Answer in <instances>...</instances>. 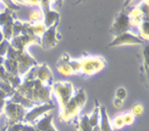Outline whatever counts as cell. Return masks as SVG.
Instances as JSON below:
<instances>
[{
    "instance_id": "cell-2",
    "label": "cell",
    "mask_w": 149,
    "mask_h": 131,
    "mask_svg": "<svg viewBox=\"0 0 149 131\" xmlns=\"http://www.w3.org/2000/svg\"><path fill=\"white\" fill-rule=\"evenodd\" d=\"M79 63L80 67L79 75L83 78H89L95 74L100 72L106 65L105 60L102 58L95 56H82L79 59Z\"/></svg>"
},
{
    "instance_id": "cell-36",
    "label": "cell",
    "mask_w": 149,
    "mask_h": 131,
    "mask_svg": "<svg viewBox=\"0 0 149 131\" xmlns=\"http://www.w3.org/2000/svg\"><path fill=\"white\" fill-rule=\"evenodd\" d=\"M9 74L6 72L3 65H0V80H7Z\"/></svg>"
},
{
    "instance_id": "cell-45",
    "label": "cell",
    "mask_w": 149,
    "mask_h": 131,
    "mask_svg": "<svg viewBox=\"0 0 149 131\" xmlns=\"http://www.w3.org/2000/svg\"><path fill=\"white\" fill-rule=\"evenodd\" d=\"M36 131H37V130H36Z\"/></svg>"
},
{
    "instance_id": "cell-39",
    "label": "cell",
    "mask_w": 149,
    "mask_h": 131,
    "mask_svg": "<svg viewBox=\"0 0 149 131\" xmlns=\"http://www.w3.org/2000/svg\"><path fill=\"white\" fill-rule=\"evenodd\" d=\"M9 100V97L6 95V94L3 92V91H1L0 90V100Z\"/></svg>"
},
{
    "instance_id": "cell-33",
    "label": "cell",
    "mask_w": 149,
    "mask_h": 131,
    "mask_svg": "<svg viewBox=\"0 0 149 131\" xmlns=\"http://www.w3.org/2000/svg\"><path fill=\"white\" fill-rule=\"evenodd\" d=\"M143 106L141 105H136L135 106H133V108L131 110V114L133 115L134 117L135 116H140L141 114L143 113Z\"/></svg>"
},
{
    "instance_id": "cell-21",
    "label": "cell",
    "mask_w": 149,
    "mask_h": 131,
    "mask_svg": "<svg viewBox=\"0 0 149 131\" xmlns=\"http://www.w3.org/2000/svg\"><path fill=\"white\" fill-rule=\"evenodd\" d=\"M3 67L6 70V72L10 75H18V66L16 60L5 58L4 62H3Z\"/></svg>"
},
{
    "instance_id": "cell-28",
    "label": "cell",
    "mask_w": 149,
    "mask_h": 131,
    "mask_svg": "<svg viewBox=\"0 0 149 131\" xmlns=\"http://www.w3.org/2000/svg\"><path fill=\"white\" fill-rule=\"evenodd\" d=\"M32 25V24H31ZM46 27L43 23H40V24H36V25H32V32L33 35L36 36H41L43 35V33L46 31Z\"/></svg>"
},
{
    "instance_id": "cell-23",
    "label": "cell",
    "mask_w": 149,
    "mask_h": 131,
    "mask_svg": "<svg viewBox=\"0 0 149 131\" xmlns=\"http://www.w3.org/2000/svg\"><path fill=\"white\" fill-rule=\"evenodd\" d=\"M0 90L3 91L7 96L9 97V99L15 94V90L13 88V87L10 85V83L6 80H0Z\"/></svg>"
},
{
    "instance_id": "cell-15",
    "label": "cell",
    "mask_w": 149,
    "mask_h": 131,
    "mask_svg": "<svg viewBox=\"0 0 149 131\" xmlns=\"http://www.w3.org/2000/svg\"><path fill=\"white\" fill-rule=\"evenodd\" d=\"M127 15H128V17H129V22H130L131 27H135V26L139 27L141 25V22L148 21V16L144 15L143 13L139 10L137 6L134 7L133 9H131L129 12H127Z\"/></svg>"
},
{
    "instance_id": "cell-40",
    "label": "cell",
    "mask_w": 149,
    "mask_h": 131,
    "mask_svg": "<svg viewBox=\"0 0 149 131\" xmlns=\"http://www.w3.org/2000/svg\"><path fill=\"white\" fill-rule=\"evenodd\" d=\"M5 102L6 100H0V112H3V109H4V106H5Z\"/></svg>"
},
{
    "instance_id": "cell-26",
    "label": "cell",
    "mask_w": 149,
    "mask_h": 131,
    "mask_svg": "<svg viewBox=\"0 0 149 131\" xmlns=\"http://www.w3.org/2000/svg\"><path fill=\"white\" fill-rule=\"evenodd\" d=\"M112 128H116V129H121L124 126L123 119V114H118L112 119L111 122Z\"/></svg>"
},
{
    "instance_id": "cell-37",
    "label": "cell",
    "mask_w": 149,
    "mask_h": 131,
    "mask_svg": "<svg viewBox=\"0 0 149 131\" xmlns=\"http://www.w3.org/2000/svg\"><path fill=\"white\" fill-rule=\"evenodd\" d=\"M21 4H25L27 6H31V7H39L40 1H21Z\"/></svg>"
},
{
    "instance_id": "cell-27",
    "label": "cell",
    "mask_w": 149,
    "mask_h": 131,
    "mask_svg": "<svg viewBox=\"0 0 149 131\" xmlns=\"http://www.w3.org/2000/svg\"><path fill=\"white\" fill-rule=\"evenodd\" d=\"M22 27H23V22L20 21L19 19H15V21L13 23V28H12V33H13V36H18L21 35L22 32Z\"/></svg>"
},
{
    "instance_id": "cell-12",
    "label": "cell",
    "mask_w": 149,
    "mask_h": 131,
    "mask_svg": "<svg viewBox=\"0 0 149 131\" xmlns=\"http://www.w3.org/2000/svg\"><path fill=\"white\" fill-rule=\"evenodd\" d=\"M37 80L45 85L52 86L54 83V76L51 71V68L47 63L37 65Z\"/></svg>"
},
{
    "instance_id": "cell-4",
    "label": "cell",
    "mask_w": 149,
    "mask_h": 131,
    "mask_svg": "<svg viewBox=\"0 0 149 131\" xmlns=\"http://www.w3.org/2000/svg\"><path fill=\"white\" fill-rule=\"evenodd\" d=\"M131 25L129 22V17H128L127 12L125 10H121L120 11L115 17L113 24L110 29L111 36H113L114 38L121 35L123 33L130 32Z\"/></svg>"
},
{
    "instance_id": "cell-10",
    "label": "cell",
    "mask_w": 149,
    "mask_h": 131,
    "mask_svg": "<svg viewBox=\"0 0 149 131\" xmlns=\"http://www.w3.org/2000/svg\"><path fill=\"white\" fill-rule=\"evenodd\" d=\"M39 9L43 13V16H44L43 24L45 25L46 28H49L55 22L59 21L60 13L58 12H56V10L52 9V2L51 1H48V0L40 1Z\"/></svg>"
},
{
    "instance_id": "cell-43",
    "label": "cell",
    "mask_w": 149,
    "mask_h": 131,
    "mask_svg": "<svg viewBox=\"0 0 149 131\" xmlns=\"http://www.w3.org/2000/svg\"><path fill=\"white\" fill-rule=\"evenodd\" d=\"M2 114H3V112H0V116H1V115H2Z\"/></svg>"
},
{
    "instance_id": "cell-29",
    "label": "cell",
    "mask_w": 149,
    "mask_h": 131,
    "mask_svg": "<svg viewBox=\"0 0 149 131\" xmlns=\"http://www.w3.org/2000/svg\"><path fill=\"white\" fill-rule=\"evenodd\" d=\"M2 3L7 10H9V11L13 12V13H15V11H17V10H19V8H20V6L16 3V1H10V0H6V1H2Z\"/></svg>"
},
{
    "instance_id": "cell-44",
    "label": "cell",
    "mask_w": 149,
    "mask_h": 131,
    "mask_svg": "<svg viewBox=\"0 0 149 131\" xmlns=\"http://www.w3.org/2000/svg\"><path fill=\"white\" fill-rule=\"evenodd\" d=\"M0 30H1V28H0Z\"/></svg>"
},
{
    "instance_id": "cell-7",
    "label": "cell",
    "mask_w": 149,
    "mask_h": 131,
    "mask_svg": "<svg viewBox=\"0 0 149 131\" xmlns=\"http://www.w3.org/2000/svg\"><path fill=\"white\" fill-rule=\"evenodd\" d=\"M51 86L45 85L36 79L35 85L33 89V102L36 105H44V103H48L52 102L51 98Z\"/></svg>"
},
{
    "instance_id": "cell-34",
    "label": "cell",
    "mask_w": 149,
    "mask_h": 131,
    "mask_svg": "<svg viewBox=\"0 0 149 131\" xmlns=\"http://www.w3.org/2000/svg\"><path fill=\"white\" fill-rule=\"evenodd\" d=\"M22 123H12V125H8L6 128V131H20V127H21Z\"/></svg>"
},
{
    "instance_id": "cell-13",
    "label": "cell",
    "mask_w": 149,
    "mask_h": 131,
    "mask_svg": "<svg viewBox=\"0 0 149 131\" xmlns=\"http://www.w3.org/2000/svg\"><path fill=\"white\" fill-rule=\"evenodd\" d=\"M54 116L52 114L47 113L42 117H40L38 120H36L33 125L37 131H57L53 123Z\"/></svg>"
},
{
    "instance_id": "cell-32",
    "label": "cell",
    "mask_w": 149,
    "mask_h": 131,
    "mask_svg": "<svg viewBox=\"0 0 149 131\" xmlns=\"http://www.w3.org/2000/svg\"><path fill=\"white\" fill-rule=\"evenodd\" d=\"M126 97H127L126 89L123 88V87H120L118 89H117V91H116V98L120 99L121 100H124L125 99H126Z\"/></svg>"
},
{
    "instance_id": "cell-17",
    "label": "cell",
    "mask_w": 149,
    "mask_h": 131,
    "mask_svg": "<svg viewBox=\"0 0 149 131\" xmlns=\"http://www.w3.org/2000/svg\"><path fill=\"white\" fill-rule=\"evenodd\" d=\"M88 117L89 115L84 114V115H79L77 117L76 123V127L77 131H100L99 125L96 127H92L88 122Z\"/></svg>"
},
{
    "instance_id": "cell-8",
    "label": "cell",
    "mask_w": 149,
    "mask_h": 131,
    "mask_svg": "<svg viewBox=\"0 0 149 131\" xmlns=\"http://www.w3.org/2000/svg\"><path fill=\"white\" fill-rule=\"evenodd\" d=\"M59 24V21L55 22L54 24L46 29V31L43 33V35L40 36V46L43 49L49 50L53 49L57 45L59 39L57 36V26Z\"/></svg>"
},
{
    "instance_id": "cell-6",
    "label": "cell",
    "mask_w": 149,
    "mask_h": 131,
    "mask_svg": "<svg viewBox=\"0 0 149 131\" xmlns=\"http://www.w3.org/2000/svg\"><path fill=\"white\" fill-rule=\"evenodd\" d=\"M56 108V105L53 102H48V103H44V105H35L33 108L27 110L26 114L23 118L22 123H31L33 125L36 120H38L40 117H42L45 114L49 113L51 110Z\"/></svg>"
},
{
    "instance_id": "cell-3",
    "label": "cell",
    "mask_w": 149,
    "mask_h": 131,
    "mask_svg": "<svg viewBox=\"0 0 149 131\" xmlns=\"http://www.w3.org/2000/svg\"><path fill=\"white\" fill-rule=\"evenodd\" d=\"M51 91L56 96L60 109L67 105V102L74 94L73 83L71 82H67V80L54 82L52 86H51Z\"/></svg>"
},
{
    "instance_id": "cell-42",
    "label": "cell",
    "mask_w": 149,
    "mask_h": 131,
    "mask_svg": "<svg viewBox=\"0 0 149 131\" xmlns=\"http://www.w3.org/2000/svg\"><path fill=\"white\" fill-rule=\"evenodd\" d=\"M4 59H5V58H2V56H0V65H3V62H4Z\"/></svg>"
},
{
    "instance_id": "cell-9",
    "label": "cell",
    "mask_w": 149,
    "mask_h": 131,
    "mask_svg": "<svg viewBox=\"0 0 149 131\" xmlns=\"http://www.w3.org/2000/svg\"><path fill=\"white\" fill-rule=\"evenodd\" d=\"M143 40L140 36L135 35L132 32H126L114 38V39L108 44V48L118 47L124 45H143Z\"/></svg>"
},
{
    "instance_id": "cell-41",
    "label": "cell",
    "mask_w": 149,
    "mask_h": 131,
    "mask_svg": "<svg viewBox=\"0 0 149 131\" xmlns=\"http://www.w3.org/2000/svg\"><path fill=\"white\" fill-rule=\"evenodd\" d=\"M5 38H4V36H3V33H2V32L0 31V43H1L3 40H4Z\"/></svg>"
},
{
    "instance_id": "cell-35",
    "label": "cell",
    "mask_w": 149,
    "mask_h": 131,
    "mask_svg": "<svg viewBox=\"0 0 149 131\" xmlns=\"http://www.w3.org/2000/svg\"><path fill=\"white\" fill-rule=\"evenodd\" d=\"M20 131H36L35 126L31 123H21V127H20Z\"/></svg>"
},
{
    "instance_id": "cell-24",
    "label": "cell",
    "mask_w": 149,
    "mask_h": 131,
    "mask_svg": "<svg viewBox=\"0 0 149 131\" xmlns=\"http://www.w3.org/2000/svg\"><path fill=\"white\" fill-rule=\"evenodd\" d=\"M139 32H140V38L143 40V41H147L148 40V21H143L141 23V25L138 27Z\"/></svg>"
},
{
    "instance_id": "cell-20",
    "label": "cell",
    "mask_w": 149,
    "mask_h": 131,
    "mask_svg": "<svg viewBox=\"0 0 149 131\" xmlns=\"http://www.w3.org/2000/svg\"><path fill=\"white\" fill-rule=\"evenodd\" d=\"M43 20H44L43 13L41 12V10L39 8L33 10V11L30 13V15H29L30 24H32V25L40 24V23H43Z\"/></svg>"
},
{
    "instance_id": "cell-18",
    "label": "cell",
    "mask_w": 149,
    "mask_h": 131,
    "mask_svg": "<svg viewBox=\"0 0 149 131\" xmlns=\"http://www.w3.org/2000/svg\"><path fill=\"white\" fill-rule=\"evenodd\" d=\"M100 102L95 100V107L93 109V112L88 117V122L92 127H96L100 123Z\"/></svg>"
},
{
    "instance_id": "cell-1",
    "label": "cell",
    "mask_w": 149,
    "mask_h": 131,
    "mask_svg": "<svg viewBox=\"0 0 149 131\" xmlns=\"http://www.w3.org/2000/svg\"><path fill=\"white\" fill-rule=\"evenodd\" d=\"M87 100V95L85 90L79 88L74 94V96L67 102V105L60 109L59 119L64 123H71L79 116Z\"/></svg>"
},
{
    "instance_id": "cell-30",
    "label": "cell",
    "mask_w": 149,
    "mask_h": 131,
    "mask_svg": "<svg viewBox=\"0 0 149 131\" xmlns=\"http://www.w3.org/2000/svg\"><path fill=\"white\" fill-rule=\"evenodd\" d=\"M9 47H10V41H8V40L4 39L0 43V56L5 58L7 52H8Z\"/></svg>"
},
{
    "instance_id": "cell-25",
    "label": "cell",
    "mask_w": 149,
    "mask_h": 131,
    "mask_svg": "<svg viewBox=\"0 0 149 131\" xmlns=\"http://www.w3.org/2000/svg\"><path fill=\"white\" fill-rule=\"evenodd\" d=\"M37 65L33 67L32 69H30L28 73H26L25 75L22 77L23 82H33V80L36 79V78H37Z\"/></svg>"
},
{
    "instance_id": "cell-5",
    "label": "cell",
    "mask_w": 149,
    "mask_h": 131,
    "mask_svg": "<svg viewBox=\"0 0 149 131\" xmlns=\"http://www.w3.org/2000/svg\"><path fill=\"white\" fill-rule=\"evenodd\" d=\"M3 113L8 121V125H12V123H22L23 118L26 114V110L19 105L6 100Z\"/></svg>"
},
{
    "instance_id": "cell-31",
    "label": "cell",
    "mask_w": 149,
    "mask_h": 131,
    "mask_svg": "<svg viewBox=\"0 0 149 131\" xmlns=\"http://www.w3.org/2000/svg\"><path fill=\"white\" fill-rule=\"evenodd\" d=\"M123 119L124 125H131L134 123L135 117L131 113H124L123 114Z\"/></svg>"
},
{
    "instance_id": "cell-16",
    "label": "cell",
    "mask_w": 149,
    "mask_h": 131,
    "mask_svg": "<svg viewBox=\"0 0 149 131\" xmlns=\"http://www.w3.org/2000/svg\"><path fill=\"white\" fill-rule=\"evenodd\" d=\"M100 131H114L112 128L109 116H108L105 105L100 102Z\"/></svg>"
},
{
    "instance_id": "cell-11",
    "label": "cell",
    "mask_w": 149,
    "mask_h": 131,
    "mask_svg": "<svg viewBox=\"0 0 149 131\" xmlns=\"http://www.w3.org/2000/svg\"><path fill=\"white\" fill-rule=\"evenodd\" d=\"M16 62H17V66H18L17 74L21 78L26 73H28L30 69H32L33 67H35L38 64L36 60L30 55V53L27 51V50L20 53L18 59H16Z\"/></svg>"
},
{
    "instance_id": "cell-14",
    "label": "cell",
    "mask_w": 149,
    "mask_h": 131,
    "mask_svg": "<svg viewBox=\"0 0 149 131\" xmlns=\"http://www.w3.org/2000/svg\"><path fill=\"white\" fill-rule=\"evenodd\" d=\"M70 59H71V56L68 55L66 53H63L62 56H60V59L57 60L56 67L60 74L62 76H65V77H69V76H73L74 73L71 69V66H70Z\"/></svg>"
},
{
    "instance_id": "cell-22",
    "label": "cell",
    "mask_w": 149,
    "mask_h": 131,
    "mask_svg": "<svg viewBox=\"0 0 149 131\" xmlns=\"http://www.w3.org/2000/svg\"><path fill=\"white\" fill-rule=\"evenodd\" d=\"M6 82H8L10 83V85L15 90H16L22 83V78L18 75H10L9 74L8 79H7Z\"/></svg>"
},
{
    "instance_id": "cell-38",
    "label": "cell",
    "mask_w": 149,
    "mask_h": 131,
    "mask_svg": "<svg viewBox=\"0 0 149 131\" xmlns=\"http://www.w3.org/2000/svg\"><path fill=\"white\" fill-rule=\"evenodd\" d=\"M123 100H121L120 99H118V98H115L114 100H113V105L116 107V108L118 109H120L121 106H123Z\"/></svg>"
},
{
    "instance_id": "cell-19",
    "label": "cell",
    "mask_w": 149,
    "mask_h": 131,
    "mask_svg": "<svg viewBox=\"0 0 149 131\" xmlns=\"http://www.w3.org/2000/svg\"><path fill=\"white\" fill-rule=\"evenodd\" d=\"M15 18V13L5 9L4 11L0 13V28L9 23H13Z\"/></svg>"
}]
</instances>
